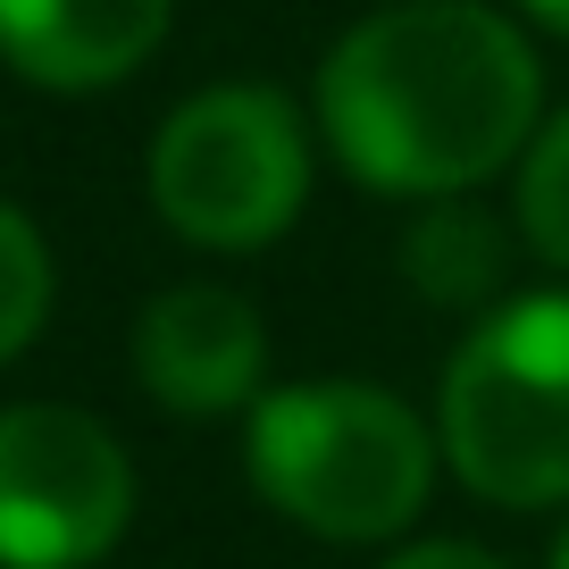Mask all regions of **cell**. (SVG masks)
<instances>
[{
    "mask_svg": "<svg viewBox=\"0 0 569 569\" xmlns=\"http://www.w3.org/2000/svg\"><path fill=\"white\" fill-rule=\"evenodd\" d=\"M528 9H536L545 26H552V34H569V0H528Z\"/></svg>",
    "mask_w": 569,
    "mask_h": 569,
    "instance_id": "cell-12",
    "label": "cell"
},
{
    "mask_svg": "<svg viewBox=\"0 0 569 569\" xmlns=\"http://www.w3.org/2000/svg\"><path fill=\"white\" fill-rule=\"evenodd\" d=\"M319 126L377 193H469L536 142V51L478 0H402L327 51Z\"/></svg>",
    "mask_w": 569,
    "mask_h": 569,
    "instance_id": "cell-1",
    "label": "cell"
},
{
    "mask_svg": "<svg viewBox=\"0 0 569 569\" xmlns=\"http://www.w3.org/2000/svg\"><path fill=\"white\" fill-rule=\"evenodd\" d=\"M134 519L118 436L68 402L0 410V569H92Z\"/></svg>",
    "mask_w": 569,
    "mask_h": 569,
    "instance_id": "cell-5",
    "label": "cell"
},
{
    "mask_svg": "<svg viewBox=\"0 0 569 569\" xmlns=\"http://www.w3.org/2000/svg\"><path fill=\"white\" fill-rule=\"evenodd\" d=\"M260 369H268L260 310L243 293H227V284H177L134 319V377L177 419L243 410L260 393Z\"/></svg>",
    "mask_w": 569,
    "mask_h": 569,
    "instance_id": "cell-6",
    "label": "cell"
},
{
    "mask_svg": "<svg viewBox=\"0 0 569 569\" xmlns=\"http://www.w3.org/2000/svg\"><path fill=\"white\" fill-rule=\"evenodd\" d=\"M445 452L469 495L569 502V293L502 302L445 369Z\"/></svg>",
    "mask_w": 569,
    "mask_h": 569,
    "instance_id": "cell-3",
    "label": "cell"
},
{
    "mask_svg": "<svg viewBox=\"0 0 569 569\" xmlns=\"http://www.w3.org/2000/svg\"><path fill=\"white\" fill-rule=\"evenodd\" d=\"M402 277L419 284L427 302H486L502 284V234L486 210L469 201H445V210H427L419 227L402 234Z\"/></svg>",
    "mask_w": 569,
    "mask_h": 569,
    "instance_id": "cell-8",
    "label": "cell"
},
{
    "mask_svg": "<svg viewBox=\"0 0 569 569\" xmlns=\"http://www.w3.org/2000/svg\"><path fill=\"white\" fill-rule=\"evenodd\" d=\"M310 193V142L293 101L268 84L193 92L151 142V201L201 251H260Z\"/></svg>",
    "mask_w": 569,
    "mask_h": 569,
    "instance_id": "cell-4",
    "label": "cell"
},
{
    "mask_svg": "<svg viewBox=\"0 0 569 569\" xmlns=\"http://www.w3.org/2000/svg\"><path fill=\"white\" fill-rule=\"evenodd\" d=\"M168 34V0H0V59L42 92H101Z\"/></svg>",
    "mask_w": 569,
    "mask_h": 569,
    "instance_id": "cell-7",
    "label": "cell"
},
{
    "mask_svg": "<svg viewBox=\"0 0 569 569\" xmlns=\"http://www.w3.org/2000/svg\"><path fill=\"white\" fill-rule=\"evenodd\" d=\"M552 569H569V536H561V552H552Z\"/></svg>",
    "mask_w": 569,
    "mask_h": 569,
    "instance_id": "cell-13",
    "label": "cell"
},
{
    "mask_svg": "<svg viewBox=\"0 0 569 569\" xmlns=\"http://www.w3.org/2000/svg\"><path fill=\"white\" fill-rule=\"evenodd\" d=\"M42 319H51V251L0 201V360H18Z\"/></svg>",
    "mask_w": 569,
    "mask_h": 569,
    "instance_id": "cell-9",
    "label": "cell"
},
{
    "mask_svg": "<svg viewBox=\"0 0 569 569\" xmlns=\"http://www.w3.org/2000/svg\"><path fill=\"white\" fill-rule=\"evenodd\" d=\"M243 461L268 511H284L293 528L327 545H377L419 519L436 452L410 402H393L386 386L327 377V386H284L251 402Z\"/></svg>",
    "mask_w": 569,
    "mask_h": 569,
    "instance_id": "cell-2",
    "label": "cell"
},
{
    "mask_svg": "<svg viewBox=\"0 0 569 569\" xmlns=\"http://www.w3.org/2000/svg\"><path fill=\"white\" fill-rule=\"evenodd\" d=\"M386 569H502V561L478 552V545H410V552H393Z\"/></svg>",
    "mask_w": 569,
    "mask_h": 569,
    "instance_id": "cell-11",
    "label": "cell"
},
{
    "mask_svg": "<svg viewBox=\"0 0 569 569\" xmlns=\"http://www.w3.org/2000/svg\"><path fill=\"white\" fill-rule=\"evenodd\" d=\"M519 227L552 268H569V109L552 126H536L528 168H519Z\"/></svg>",
    "mask_w": 569,
    "mask_h": 569,
    "instance_id": "cell-10",
    "label": "cell"
}]
</instances>
